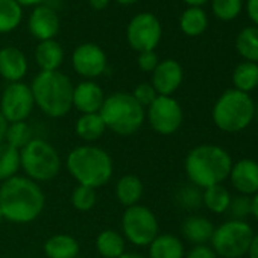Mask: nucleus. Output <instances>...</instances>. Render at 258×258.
<instances>
[{"instance_id": "1", "label": "nucleus", "mask_w": 258, "mask_h": 258, "mask_svg": "<svg viewBox=\"0 0 258 258\" xmlns=\"http://www.w3.org/2000/svg\"><path fill=\"white\" fill-rule=\"evenodd\" d=\"M46 207V195L40 184L14 176L0 184V213L7 222L26 225L37 220Z\"/></svg>"}, {"instance_id": "2", "label": "nucleus", "mask_w": 258, "mask_h": 258, "mask_svg": "<svg viewBox=\"0 0 258 258\" xmlns=\"http://www.w3.org/2000/svg\"><path fill=\"white\" fill-rule=\"evenodd\" d=\"M231 167V155L216 145H199L193 148L184 161L187 178L198 188L222 184L229 178Z\"/></svg>"}, {"instance_id": "3", "label": "nucleus", "mask_w": 258, "mask_h": 258, "mask_svg": "<svg viewBox=\"0 0 258 258\" xmlns=\"http://www.w3.org/2000/svg\"><path fill=\"white\" fill-rule=\"evenodd\" d=\"M66 169L79 185L97 190L111 181L114 161L105 149L94 145H84L69 152Z\"/></svg>"}, {"instance_id": "4", "label": "nucleus", "mask_w": 258, "mask_h": 258, "mask_svg": "<svg viewBox=\"0 0 258 258\" xmlns=\"http://www.w3.org/2000/svg\"><path fill=\"white\" fill-rule=\"evenodd\" d=\"M73 88L70 78L59 70L40 72L31 84L35 106L50 118H61L72 111Z\"/></svg>"}, {"instance_id": "5", "label": "nucleus", "mask_w": 258, "mask_h": 258, "mask_svg": "<svg viewBox=\"0 0 258 258\" xmlns=\"http://www.w3.org/2000/svg\"><path fill=\"white\" fill-rule=\"evenodd\" d=\"M106 131L120 137L134 136L146 120V109L133 97L131 93L117 91L105 96L99 111Z\"/></svg>"}, {"instance_id": "6", "label": "nucleus", "mask_w": 258, "mask_h": 258, "mask_svg": "<svg viewBox=\"0 0 258 258\" xmlns=\"http://www.w3.org/2000/svg\"><path fill=\"white\" fill-rule=\"evenodd\" d=\"M255 115V103L249 94L235 88L226 90L213 106V121L223 133H240Z\"/></svg>"}, {"instance_id": "7", "label": "nucleus", "mask_w": 258, "mask_h": 258, "mask_svg": "<svg viewBox=\"0 0 258 258\" xmlns=\"http://www.w3.org/2000/svg\"><path fill=\"white\" fill-rule=\"evenodd\" d=\"M61 157L58 151L44 139H32L20 149V166L25 176L40 182H49L61 172Z\"/></svg>"}, {"instance_id": "8", "label": "nucleus", "mask_w": 258, "mask_h": 258, "mask_svg": "<svg viewBox=\"0 0 258 258\" xmlns=\"http://www.w3.org/2000/svg\"><path fill=\"white\" fill-rule=\"evenodd\" d=\"M253 231L244 220H228L214 228L211 249L222 258H240L247 253Z\"/></svg>"}, {"instance_id": "9", "label": "nucleus", "mask_w": 258, "mask_h": 258, "mask_svg": "<svg viewBox=\"0 0 258 258\" xmlns=\"http://www.w3.org/2000/svg\"><path fill=\"white\" fill-rule=\"evenodd\" d=\"M160 234V223L155 213L146 205L124 208L121 216V235L134 246L145 247Z\"/></svg>"}, {"instance_id": "10", "label": "nucleus", "mask_w": 258, "mask_h": 258, "mask_svg": "<svg viewBox=\"0 0 258 258\" xmlns=\"http://www.w3.org/2000/svg\"><path fill=\"white\" fill-rule=\"evenodd\" d=\"M35 108L31 85L25 82H11L0 96V112L8 123L26 121Z\"/></svg>"}, {"instance_id": "11", "label": "nucleus", "mask_w": 258, "mask_h": 258, "mask_svg": "<svg viewBox=\"0 0 258 258\" xmlns=\"http://www.w3.org/2000/svg\"><path fill=\"white\" fill-rule=\"evenodd\" d=\"M146 109V118L151 127L160 136H172L182 124V108L172 96H158Z\"/></svg>"}, {"instance_id": "12", "label": "nucleus", "mask_w": 258, "mask_h": 258, "mask_svg": "<svg viewBox=\"0 0 258 258\" xmlns=\"http://www.w3.org/2000/svg\"><path fill=\"white\" fill-rule=\"evenodd\" d=\"M163 35V28L157 16L151 13L137 14L127 25L126 38L127 43L139 53L155 50L160 44Z\"/></svg>"}, {"instance_id": "13", "label": "nucleus", "mask_w": 258, "mask_h": 258, "mask_svg": "<svg viewBox=\"0 0 258 258\" xmlns=\"http://www.w3.org/2000/svg\"><path fill=\"white\" fill-rule=\"evenodd\" d=\"M72 64L79 76L85 78L87 81H93L106 72L108 61L102 47L94 43H84L75 49L72 55Z\"/></svg>"}, {"instance_id": "14", "label": "nucleus", "mask_w": 258, "mask_h": 258, "mask_svg": "<svg viewBox=\"0 0 258 258\" xmlns=\"http://www.w3.org/2000/svg\"><path fill=\"white\" fill-rule=\"evenodd\" d=\"M184 70L182 66L175 59L160 61L157 69L152 72V87L158 96H172L182 84Z\"/></svg>"}, {"instance_id": "15", "label": "nucleus", "mask_w": 258, "mask_h": 258, "mask_svg": "<svg viewBox=\"0 0 258 258\" xmlns=\"http://www.w3.org/2000/svg\"><path fill=\"white\" fill-rule=\"evenodd\" d=\"M229 179L240 195L252 198L258 193V163L249 158L232 163Z\"/></svg>"}, {"instance_id": "16", "label": "nucleus", "mask_w": 258, "mask_h": 258, "mask_svg": "<svg viewBox=\"0 0 258 258\" xmlns=\"http://www.w3.org/2000/svg\"><path fill=\"white\" fill-rule=\"evenodd\" d=\"M59 25L61 23L58 14L52 8L43 5H38L32 11L28 22L29 32L32 34V37H35L40 41L53 40L59 32Z\"/></svg>"}, {"instance_id": "17", "label": "nucleus", "mask_w": 258, "mask_h": 258, "mask_svg": "<svg viewBox=\"0 0 258 258\" xmlns=\"http://www.w3.org/2000/svg\"><path fill=\"white\" fill-rule=\"evenodd\" d=\"M103 100V90L94 81H82L73 88V108H76L81 114L99 112Z\"/></svg>"}, {"instance_id": "18", "label": "nucleus", "mask_w": 258, "mask_h": 258, "mask_svg": "<svg viewBox=\"0 0 258 258\" xmlns=\"http://www.w3.org/2000/svg\"><path fill=\"white\" fill-rule=\"evenodd\" d=\"M28 73L26 55L13 46L0 49V76L11 82H22Z\"/></svg>"}, {"instance_id": "19", "label": "nucleus", "mask_w": 258, "mask_h": 258, "mask_svg": "<svg viewBox=\"0 0 258 258\" xmlns=\"http://www.w3.org/2000/svg\"><path fill=\"white\" fill-rule=\"evenodd\" d=\"M43 250L47 258H78L81 246L70 234H53L44 241Z\"/></svg>"}, {"instance_id": "20", "label": "nucleus", "mask_w": 258, "mask_h": 258, "mask_svg": "<svg viewBox=\"0 0 258 258\" xmlns=\"http://www.w3.org/2000/svg\"><path fill=\"white\" fill-rule=\"evenodd\" d=\"M145 185L143 181L136 175H123L115 184V198L120 205L129 208L137 205L143 198Z\"/></svg>"}, {"instance_id": "21", "label": "nucleus", "mask_w": 258, "mask_h": 258, "mask_svg": "<svg viewBox=\"0 0 258 258\" xmlns=\"http://www.w3.org/2000/svg\"><path fill=\"white\" fill-rule=\"evenodd\" d=\"M35 61L41 72H56L64 61L62 46L55 40L40 41L35 49Z\"/></svg>"}, {"instance_id": "22", "label": "nucleus", "mask_w": 258, "mask_h": 258, "mask_svg": "<svg viewBox=\"0 0 258 258\" xmlns=\"http://www.w3.org/2000/svg\"><path fill=\"white\" fill-rule=\"evenodd\" d=\"M213 232L214 225L204 216H190L182 223V235L195 246L207 244L211 240Z\"/></svg>"}, {"instance_id": "23", "label": "nucleus", "mask_w": 258, "mask_h": 258, "mask_svg": "<svg viewBox=\"0 0 258 258\" xmlns=\"http://www.w3.org/2000/svg\"><path fill=\"white\" fill-rule=\"evenodd\" d=\"M184 244L173 234H158L149 244L148 258H184Z\"/></svg>"}, {"instance_id": "24", "label": "nucleus", "mask_w": 258, "mask_h": 258, "mask_svg": "<svg viewBox=\"0 0 258 258\" xmlns=\"http://www.w3.org/2000/svg\"><path fill=\"white\" fill-rule=\"evenodd\" d=\"M96 250L102 258H118L126 252V240L115 229H103L94 241Z\"/></svg>"}, {"instance_id": "25", "label": "nucleus", "mask_w": 258, "mask_h": 258, "mask_svg": "<svg viewBox=\"0 0 258 258\" xmlns=\"http://www.w3.org/2000/svg\"><path fill=\"white\" fill-rule=\"evenodd\" d=\"M75 131L81 140L87 143H94L103 137V134L106 133V126L99 112L81 114L75 124Z\"/></svg>"}, {"instance_id": "26", "label": "nucleus", "mask_w": 258, "mask_h": 258, "mask_svg": "<svg viewBox=\"0 0 258 258\" xmlns=\"http://www.w3.org/2000/svg\"><path fill=\"white\" fill-rule=\"evenodd\" d=\"M232 84L234 88L249 94L252 90L258 87V64L243 61L232 72Z\"/></svg>"}, {"instance_id": "27", "label": "nucleus", "mask_w": 258, "mask_h": 258, "mask_svg": "<svg viewBox=\"0 0 258 258\" xmlns=\"http://www.w3.org/2000/svg\"><path fill=\"white\" fill-rule=\"evenodd\" d=\"M207 26H208V17L205 11L198 7L187 8L179 19V28L188 37L202 35L207 31Z\"/></svg>"}, {"instance_id": "28", "label": "nucleus", "mask_w": 258, "mask_h": 258, "mask_svg": "<svg viewBox=\"0 0 258 258\" xmlns=\"http://www.w3.org/2000/svg\"><path fill=\"white\" fill-rule=\"evenodd\" d=\"M235 49L244 61L258 64V26L244 28L237 35Z\"/></svg>"}, {"instance_id": "29", "label": "nucleus", "mask_w": 258, "mask_h": 258, "mask_svg": "<svg viewBox=\"0 0 258 258\" xmlns=\"http://www.w3.org/2000/svg\"><path fill=\"white\" fill-rule=\"evenodd\" d=\"M231 199L232 198L229 191L222 184L204 188V193H202V204L205 205L207 210H210L214 214L226 213L229 208Z\"/></svg>"}, {"instance_id": "30", "label": "nucleus", "mask_w": 258, "mask_h": 258, "mask_svg": "<svg viewBox=\"0 0 258 258\" xmlns=\"http://www.w3.org/2000/svg\"><path fill=\"white\" fill-rule=\"evenodd\" d=\"M20 169V151L7 143L0 145V182L17 176Z\"/></svg>"}, {"instance_id": "31", "label": "nucleus", "mask_w": 258, "mask_h": 258, "mask_svg": "<svg viewBox=\"0 0 258 258\" xmlns=\"http://www.w3.org/2000/svg\"><path fill=\"white\" fill-rule=\"evenodd\" d=\"M23 17L22 7L16 0H0V34L14 31Z\"/></svg>"}, {"instance_id": "32", "label": "nucleus", "mask_w": 258, "mask_h": 258, "mask_svg": "<svg viewBox=\"0 0 258 258\" xmlns=\"http://www.w3.org/2000/svg\"><path fill=\"white\" fill-rule=\"evenodd\" d=\"M34 137L32 129L26 121H16V123H8L7 134H5V143L13 146L14 149L20 151L23 149Z\"/></svg>"}, {"instance_id": "33", "label": "nucleus", "mask_w": 258, "mask_h": 258, "mask_svg": "<svg viewBox=\"0 0 258 258\" xmlns=\"http://www.w3.org/2000/svg\"><path fill=\"white\" fill-rule=\"evenodd\" d=\"M70 202L73 205L75 210L81 211V213H87L91 211L96 204H97V195L94 188L90 187H84V185H78L72 195H70Z\"/></svg>"}, {"instance_id": "34", "label": "nucleus", "mask_w": 258, "mask_h": 258, "mask_svg": "<svg viewBox=\"0 0 258 258\" xmlns=\"http://www.w3.org/2000/svg\"><path fill=\"white\" fill-rule=\"evenodd\" d=\"M214 16L222 22L234 20L243 8V0H211Z\"/></svg>"}, {"instance_id": "35", "label": "nucleus", "mask_w": 258, "mask_h": 258, "mask_svg": "<svg viewBox=\"0 0 258 258\" xmlns=\"http://www.w3.org/2000/svg\"><path fill=\"white\" fill-rule=\"evenodd\" d=\"M176 199H178V202H179L184 208L193 210V208H198V207L202 204V193L199 191L198 187L190 185V187L181 188L179 193L176 195Z\"/></svg>"}, {"instance_id": "36", "label": "nucleus", "mask_w": 258, "mask_h": 258, "mask_svg": "<svg viewBox=\"0 0 258 258\" xmlns=\"http://www.w3.org/2000/svg\"><path fill=\"white\" fill-rule=\"evenodd\" d=\"M228 211L231 213L234 220H244L247 216H250V211H252V208H250V198L240 195V196L231 199Z\"/></svg>"}, {"instance_id": "37", "label": "nucleus", "mask_w": 258, "mask_h": 258, "mask_svg": "<svg viewBox=\"0 0 258 258\" xmlns=\"http://www.w3.org/2000/svg\"><path fill=\"white\" fill-rule=\"evenodd\" d=\"M131 94H133V97H134L145 109L158 97V94H157V91H155V88L152 87L151 82H142V84H139V85L134 88V91H133Z\"/></svg>"}, {"instance_id": "38", "label": "nucleus", "mask_w": 258, "mask_h": 258, "mask_svg": "<svg viewBox=\"0 0 258 258\" xmlns=\"http://www.w3.org/2000/svg\"><path fill=\"white\" fill-rule=\"evenodd\" d=\"M139 67L142 72H146V73H152L157 66L160 64V59H158V55L155 53V50H149V52H142L139 53Z\"/></svg>"}, {"instance_id": "39", "label": "nucleus", "mask_w": 258, "mask_h": 258, "mask_svg": "<svg viewBox=\"0 0 258 258\" xmlns=\"http://www.w3.org/2000/svg\"><path fill=\"white\" fill-rule=\"evenodd\" d=\"M184 258H217L216 252L207 246V244H198V246H193L185 255Z\"/></svg>"}, {"instance_id": "40", "label": "nucleus", "mask_w": 258, "mask_h": 258, "mask_svg": "<svg viewBox=\"0 0 258 258\" xmlns=\"http://www.w3.org/2000/svg\"><path fill=\"white\" fill-rule=\"evenodd\" d=\"M246 13L249 19L255 23V26H258V0H247Z\"/></svg>"}, {"instance_id": "41", "label": "nucleus", "mask_w": 258, "mask_h": 258, "mask_svg": "<svg viewBox=\"0 0 258 258\" xmlns=\"http://www.w3.org/2000/svg\"><path fill=\"white\" fill-rule=\"evenodd\" d=\"M247 255L249 258H258V234H253L247 249Z\"/></svg>"}, {"instance_id": "42", "label": "nucleus", "mask_w": 258, "mask_h": 258, "mask_svg": "<svg viewBox=\"0 0 258 258\" xmlns=\"http://www.w3.org/2000/svg\"><path fill=\"white\" fill-rule=\"evenodd\" d=\"M88 4L93 10L96 11H102L109 5V0H88Z\"/></svg>"}, {"instance_id": "43", "label": "nucleus", "mask_w": 258, "mask_h": 258, "mask_svg": "<svg viewBox=\"0 0 258 258\" xmlns=\"http://www.w3.org/2000/svg\"><path fill=\"white\" fill-rule=\"evenodd\" d=\"M7 127H8V121L5 120V117L0 112V145L5 143V134H7Z\"/></svg>"}, {"instance_id": "44", "label": "nucleus", "mask_w": 258, "mask_h": 258, "mask_svg": "<svg viewBox=\"0 0 258 258\" xmlns=\"http://www.w3.org/2000/svg\"><path fill=\"white\" fill-rule=\"evenodd\" d=\"M250 208H252L250 214L258 220V193H255V195L250 198Z\"/></svg>"}, {"instance_id": "45", "label": "nucleus", "mask_w": 258, "mask_h": 258, "mask_svg": "<svg viewBox=\"0 0 258 258\" xmlns=\"http://www.w3.org/2000/svg\"><path fill=\"white\" fill-rule=\"evenodd\" d=\"M20 7H38L43 0H16Z\"/></svg>"}, {"instance_id": "46", "label": "nucleus", "mask_w": 258, "mask_h": 258, "mask_svg": "<svg viewBox=\"0 0 258 258\" xmlns=\"http://www.w3.org/2000/svg\"><path fill=\"white\" fill-rule=\"evenodd\" d=\"M118 258H148V256H145L143 253H139V252H123Z\"/></svg>"}, {"instance_id": "47", "label": "nucleus", "mask_w": 258, "mask_h": 258, "mask_svg": "<svg viewBox=\"0 0 258 258\" xmlns=\"http://www.w3.org/2000/svg\"><path fill=\"white\" fill-rule=\"evenodd\" d=\"M184 2L188 5V7H198V8H201L202 5H205L208 0H184Z\"/></svg>"}, {"instance_id": "48", "label": "nucleus", "mask_w": 258, "mask_h": 258, "mask_svg": "<svg viewBox=\"0 0 258 258\" xmlns=\"http://www.w3.org/2000/svg\"><path fill=\"white\" fill-rule=\"evenodd\" d=\"M115 2H118L120 5H133V4L139 2V0H115Z\"/></svg>"}, {"instance_id": "49", "label": "nucleus", "mask_w": 258, "mask_h": 258, "mask_svg": "<svg viewBox=\"0 0 258 258\" xmlns=\"http://www.w3.org/2000/svg\"><path fill=\"white\" fill-rule=\"evenodd\" d=\"M253 118H256V120H258V103L255 105V115H253Z\"/></svg>"}, {"instance_id": "50", "label": "nucleus", "mask_w": 258, "mask_h": 258, "mask_svg": "<svg viewBox=\"0 0 258 258\" xmlns=\"http://www.w3.org/2000/svg\"><path fill=\"white\" fill-rule=\"evenodd\" d=\"M5 222V219H4V216H2V213H0V225H2Z\"/></svg>"}, {"instance_id": "51", "label": "nucleus", "mask_w": 258, "mask_h": 258, "mask_svg": "<svg viewBox=\"0 0 258 258\" xmlns=\"http://www.w3.org/2000/svg\"><path fill=\"white\" fill-rule=\"evenodd\" d=\"M78 258H84V256H78Z\"/></svg>"}]
</instances>
